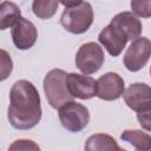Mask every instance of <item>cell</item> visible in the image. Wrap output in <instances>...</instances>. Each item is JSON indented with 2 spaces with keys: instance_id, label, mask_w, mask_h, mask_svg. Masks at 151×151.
Here are the masks:
<instances>
[{
  "instance_id": "277c9868",
  "label": "cell",
  "mask_w": 151,
  "mask_h": 151,
  "mask_svg": "<svg viewBox=\"0 0 151 151\" xmlns=\"http://www.w3.org/2000/svg\"><path fill=\"white\" fill-rule=\"evenodd\" d=\"M61 125L70 132H80L90 122V112L86 106L77 101H67L58 109Z\"/></svg>"
},
{
  "instance_id": "2e32d148",
  "label": "cell",
  "mask_w": 151,
  "mask_h": 151,
  "mask_svg": "<svg viewBox=\"0 0 151 151\" xmlns=\"http://www.w3.org/2000/svg\"><path fill=\"white\" fill-rule=\"evenodd\" d=\"M59 0H33L32 11L35 17L39 19H50L52 18L58 9Z\"/></svg>"
},
{
  "instance_id": "8fae6325",
  "label": "cell",
  "mask_w": 151,
  "mask_h": 151,
  "mask_svg": "<svg viewBox=\"0 0 151 151\" xmlns=\"http://www.w3.org/2000/svg\"><path fill=\"white\" fill-rule=\"evenodd\" d=\"M98 40L112 57H118L125 48L126 42L129 41L125 34L111 24H109L100 31Z\"/></svg>"
},
{
  "instance_id": "30bf717a",
  "label": "cell",
  "mask_w": 151,
  "mask_h": 151,
  "mask_svg": "<svg viewBox=\"0 0 151 151\" xmlns=\"http://www.w3.org/2000/svg\"><path fill=\"white\" fill-rule=\"evenodd\" d=\"M67 86L73 98L90 99L97 96V80L90 76L79 73H68Z\"/></svg>"
},
{
  "instance_id": "e0dca14e",
  "label": "cell",
  "mask_w": 151,
  "mask_h": 151,
  "mask_svg": "<svg viewBox=\"0 0 151 151\" xmlns=\"http://www.w3.org/2000/svg\"><path fill=\"white\" fill-rule=\"evenodd\" d=\"M132 13L142 18H151V0H131Z\"/></svg>"
},
{
  "instance_id": "7c38bea8",
  "label": "cell",
  "mask_w": 151,
  "mask_h": 151,
  "mask_svg": "<svg viewBox=\"0 0 151 151\" xmlns=\"http://www.w3.org/2000/svg\"><path fill=\"white\" fill-rule=\"evenodd\" d=\"M118 29H120L127 40H134L137 39L143 29L140 20L137 18V15L132 12H122L114 15L110 22Z\"/></svg>"
},
{
  "instance_id": "5bb4252c",
  "label": "cell",
  "mask_w": 151,
  "mask_h": 151,
  "mask_svg": "<svg viewBox=\"0 0 151 151\" xmlns=\"http://www.w3.org/2000/svg\"><path fill=\"white\" fill-rule=\"evenodd\" d=\"M124 142L131 144L136 150L150 151L151 150V136L142 130H125L120 134Z\"/></svg>"
},
{
  "instance_id": "ba28073f",
  "label": "cell",
  "mask_w": 151,
  "mask_h": 151,
  "mask_svg": "<svg viewBox=\"0 0 151 151\" xmlns=\"http://www.w3.org/2000/svg\"><path fill=\"white\" fill-rule=\"evenodd\" d=\"M124 91V79L116 72H107L97 80V97L101 100H117Z\"/></svg>"
},
{
  "instance_id": "ac0fdd59",
  "label": "cell",
  "mask_w": 151,
  "mask_h": 151,
  "mask_svg": "<svg viewBox=\"0 0 151 151\" xmlns=\"http://www.w3.org/2000/svg\"><path fill=\"white\" fill-rule=\"evenodd\" d=\"M1 63H2V67H1V80H5L12 72L13 68V64H12V59L8 55V53L5 50H1Z\"/></svg>"
},
{
  "instance_id": "4fadbf2b",
  "label": "cell",
  "mask_w": 151,
  "mask_h": 151,
  "mask_svg": "<svg viewBox=\"0 0 151 151\" xmlns=\"http://www.w3.org/2000/svg\"><path fill=\"white\" fill-rule=\"evenodd\" d=\"M85 150L87 151H104V150H120L113 137L105 133H96L87 138L85 143Z\"/></svg>"
},
{
  "instance_id": "5b68a950",
  "label": "cell",
  "mask_w": 151,
  "mask_h": 151,
  "mask_svg": "<svg viewBox=\"0 0 151 151\" xmlns=\"http://www.w3.org/2000/svg\"><path fill=\"white\" fill-rule=\"evenodd\" d=\"M105 60L103 48L93 41L83 44L76 54V66L84 74H92L99 71Z\"/></svg>"
},
{
  "instance_id": "52a82bcc",
  "label": "cell",
  "mask_w": 151,
  "mask_h": 151,
  "mask_svg": "<svg viewBox=\"0 0 151 151\" xmlns=\"http://www.w3.org/2000/svg\"><path fill=\"white\" fill-rule=\"evenodd\" d=\"M125 104L136 112L151 109V86L145 83H133L123 93Z\"/></svg>"
},
{
  "instance_id": "3957f363",
  "label": "cell",
  "mask_w": 151,
  "mask_h": 151,
  "mask_svg": "<svg viewBox=\"0 0 151 151\" xmlns=\"http://www.w3.org/2000/svg\"><path fill=\"white\" fill-rule=\"evenodd\" d=\"M93 8L88 2H81L74 7H67L64 9L60 22L63 27L73 34L85 33L93 22Z\"/></svg>"
},
{
  "instance_id": "7402d4cb",
  "label": "cell",
  "mask_w": 151,
  "mask_h": 151,
  "mask_svg": "<svg viewBox=\"0 0 151 151\" xmlns=\"http://www.w3.org/2000/svg\"><path fill=\"white\" fill-rule=\"evenodd\" d=\"M150 74H151V67H150Z\"/></svg>"
},
{
  "instance_id": "44dd1931",
  "label": "cell",
  "mask_w": 151,
  "mask_h": 151,
  "mask_svg": "<svg viewBox=\"0 0 151 151\" xmlns=\"http://www.w3.org/2000/svg\"><path fill=\"white\" fill-rule=\"evenodd\" d=\"M59 2L67 8V7H74L77 5H80L83 0H59Z\"/></svg>"
},
{
  "instance_id": "7a4b0ae2",
  "label": "cell",
  "mask_w": 151,
  "mask_h": 151,
  "mask_svg": "<svg viewBox=\"0 0 151 151\" xmlns=\"http://www.w3.org/2000/svg\"><path fill=\"white\" fill-rule=\"evenodd\" d=\"M67 76L64 70L53 68L44 78V92L48 104L53 109H59L65 103L73 100L67 86Z\"/></svg>"
},
{
  "instance_id": "d6986e66",
  "label": "cell",
  "mask_w": 151,
  "mask_h": 151,
  "mask_svg": "<svg viewBox=\"0 0 151 151\" xmlns=\"http://www.w3.org/2000/svg\"><path fill=\"white\" fill-rule=\"evenodd\" d=\"M40 147L33 142L28 139H19L15 140L11 146L9 150H39Z\"/></svg>"
},
{
  "instance_id": "9a60e30c",
  "label": "cell",
  "mask_w": 151,
  "mask_h": 151,
  "mask_svg": "<svg viewBox=\"0 0 151 151\" xmlns=\"http://www.w3.org/2000/svg\"><path fill=\"white\" fill-rule=\"evenodd\" d=\"M20 17V8L14 2L2 1L0 6V28L2 31L13 27Z\"/></svg>"
},
{
  "instance_id": "6da1fadb",
  "label": "cell",
  "mask_w": 151,
  "mask_h": 151,
  "mask_svg": "<svg viewBox=\"0 0 151 151\" xmlns=\"http://www.w3.org/2000/svg\"><path fill=\"white\" fill-rule=\"evenodd\" d=\"M7 117L18 130H29L38 125L41 119L40 96L31 81L21 79L12 85Z\"/></svg>"
},
{
  "instance_id": "8992f818",
  "label": "cell",
  "mask_w": 151,
  "mask_h": 151,
  "mask_svg": "<svg viewBox=\"0 0 151 151\" xmlns=\"http://www.w3.org/2000/svg\"><path fill=\"white\" fill-rule=\"evenodd\" d=\"M151 57V40L145 37H138L132 40L124 54V65L131 72L142 70Z\"/></svg>"
},
{
  "instance_id": "9c48e42d",
  "label": "cell",
  "mask_w": 151,
  "mask_h": 151,
  "mask_svg": "<svg viewBox=\"0 0 151 151\" xmlns=\"http://www.w3.org/2000/svg\"><path fill=\"white\" fill-rule=\"evenodd\" d=\"M38 38L37 27L32 21L20 17V19L12 27V40L17 48L28 50L31 48Z\"/></svg>"
},
{
  "instance_id": "ffe728a7",
  "label": "cell",
  "mask_w": 151,
  "mask_h": 151,
  "mask_svg": "<svg viewBox=\"0 0 151 151\" xmlns=\"http://www.w3.org/2000/svg\"><path fill=\"white\" fill-rule=\"evenodd\" d=\"M137 119H138L139 125L144 130L151 132V109L146 110V111L137 112Z\"/></svg>"
}]
</instances>
